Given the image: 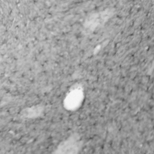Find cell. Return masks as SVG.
I'll use <instances>...</instances> for the list:
<instances>
[{
    "label": "cell",
    "instance_id": "obj_1",
    "mask_svg": "<svg viewBox=\"0 0 154 154\" xmlns=\"http://www.w3.org/2000/svg\"><path fill=\"white\" fill-rule=\"evenodd\" d=\"M77 146L74 143H68L63 145L59 149L58 154H76Z\"/></svg>",
    "mask_w": 154,
    "mask_h": 154
}]
</instances>
